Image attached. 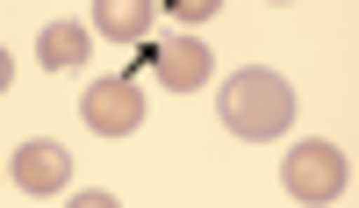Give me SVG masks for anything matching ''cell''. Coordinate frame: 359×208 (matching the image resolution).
I'll use <instances>...</instances> for the list:
<instances>
[{
	"instance_id": "obj_1",
	"label": "cell",
	"mask_w": 359,
	"mask_h": 208,
	"mask_svg": "<svg viewBox=\"0 0 359 208\" xmlns=\"http://www.w3.org/2000/svg\"><path fill=\"white\" fill-rule=\"evenodd\" d=\"M216 115H223L230 137H245V144H273V137H287V123H294V86H287L280 72H266V65H245V72L223 79Z\"/></svg>"
},
{
	"instance_id": "obj_2",
	"label": "cell",
	"mask_w": 359,
	"mask_h": 208,
	"mask_svg": "<svg viewBox=\"0 0 359 208\" xmlns=\"http://www.w3.org/2000/svg\"><path fill=\"white\" fill-rule=\"evenodd\" d=\"M280 187H287V201H309V208H323V201H345V187H352V158L338 151V144L309 137V144H294V151H287V165H280Z\"/></svg>"
},
{
	"instance_id": "obj_3",
	"label": "cell",
	"mask_w": 359,
	"mask_h": 208,
	"mask_svg": "<svg viewBox=\"0 0 359 208\" xmlns=\"http://www.w3.org/2000/svg\"><path fill=\"white\" fill-rule=\"evenodd\" d=\"M79 115H86V130H94V137H130V130L144 123V94H137L130 72H115V79H94V86H86Z\"/></svg>"
},
{
	"instance_id": "obj_4",
	"label": "cell",
	"mask_w": 359,
	"mask_h": 208,
	"mask_svg": "<svg viewBox=\"0 0 359 208\" xmlns=\"http://www.w3.org/2000/svg\"><path fill=\"white\" fill-rule=\"evenodd\" d=\"M8 172H15V187H22V194L57 201V194L72 187V151H65V144H50V137H29L22 151L8 158Z\"/></svg>"
},
{
	"instance_id": "obj_5",
	"label": "cell",
	"mask_w": 359,
	"mask_h": 208,
	"mask_svg": "<svg viewBox=\"0 0 359 208\" xmlns=\"http://www.w3.org/2000/svg\"><path fill=\"white\" fill-rule=\"evenodd\" d=\"M208 65H216V57H208L201 36H172V43L151 50V72L172 86V94H194V86H208Z\"/></svg>"
},
{
	"instance_id": "obj_6",
	"label": "cell",
	"mask_w": 359,
	"mask_h": 208,
	"mask_svg": "<svg viewBox=\"0 0 359 208\" xmlns=\"http://www.w3.org/2000/svg\"><path fill=\"white\" fill-rule=\"evenodd\" d=\"M151 22H158V0H94V36L137 43V36H151Z\"/></svg>"
},
{
	"instance_id": "obj_7",
	"label": "cell",
	"mask_w": 359,
	"mask_h": 208,
	"mask_svg": "<svg viewBox=\"0 0 359 208\" xmlns=\"http://www.w3.org/2000/svg\"><path fill=\"white\" fill-rule=\"evenodd\" d=\"M86 43H94V29H79V22H50L43 36H36V57H43V72H72Z\"/></svg>"
},
{
	"instance_id": "obj_8",
	"label": "cell",
	"mask_w": 359,
	"mask_h": 208,
	"mask_svg": "<svg viewBox=\"0 0 359 208\" xmlns=\"http://www.w3.org/2000/svg\"><path fill=\"white\" fill-rule=\"evenodd\" d=\"M158 8H165L172 22H208V15L223 8V0H158Z\"/></svg>"
},
{
	"instance_id": "obj_9",
	"label": "cell",
	"mask_w": 359,
	"mask_h": 208,
	"mask_svg": "<svg viewBox=\"0 0 359 208\" xmlns=\"http://www.w3.org/2000/svg\"><path fill=\"white\" fill-rule=\"evenodd\" d=\"M15 86V57H8V43H0V94Z\"/></svg>"
},
{
	"instance_id": "obj_10",
	"label": "cell",
	"mask_w": 359,
	"mask_h": 208,
	"mask_svg": "<svg viewBox=\"0 0 359 208\" xmlns=\"http://www.w3.org/2000/svg\"><path fill=\"white\" fill-rule=\"evenodd\" d=\"M273 8H287V0H273Z\"/></svg>"
}]
</instances>
